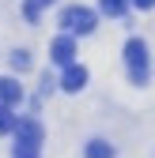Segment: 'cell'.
<instances>
[{
    "label": "cell",
    "instance_id": "6da1fadb",
    "mask_svg": "<svg viewBox=\"0 0 155 158\" xmlns=\"http://www.w3.org/2000/svg\"><path fill=\"white\" fill-rule=\"evenodd\" d=\"M38 147H42V124L34 117L15 121V158H38Z\"/></svg>",
    "mask_w": 155,
    "mask_h": 158
},
{
    "label": "cell",
    "instance_id": "7a4b0ae2",
    "mask_svg": "<svg viewBox=\"0 0 155 158\" xmlns=\"http://www.w3.org/2000/svg\"><path fill=\"white\" fill-rule=\"evenodd\" d=\"M125 64H129V79L136 87L148 83V45H144V38H129L125 42Z\"/></svg>",
    "mask_w": 155,
    "mask_h": 158
},
{
    "label": "cell",
    "instance_id": "3957f363",
    "mask_svg": "<svg viewBox=\"0 0 155 158\" xmlns=\"http://www.w3.org/2000/svg\"><path fill=\"white\" fill-rule=\"evenodd\" d=\"M61 27H64V34L68 38H76V34H91L95 27H99V15H95L91 8H64L61 11Z\"/></svg>",
    "mask_w": 155,
    "mask_h": 158
},
{
    "label": "cell",
    "instance_id": "277c9868",
    "mask_svg": "<svg viewBox=\"0 0 155 158\" xmlns=\"http://www.w3.org/2000/svg\"><path fill=\"white\" fill-rule=\"evenodd\" d=\"M49 56H53V64H61V68H72V64H76V38H68V34L53 38V45H49Z\"/></svg>",
    "mask_w": 155,
    "mask_h": 158
},
{
    "label": "cell",
    "instance_id": "5b68a950",
    "mask_svg": "<svg viewBox=\"0 0 155 158\" xmlns=\"http://www.w3.org/2000/svg\"><path fill=\"white\" fill-rule=\"evenodd\" d=\"M61 87H64L68 94L83 90V87H87V68H83V64H72V68H64V75H61Z\"/></svg>",
    "mask_w": 155,
    "mask_h": 158
},
{
    "label": "cell",
    "instance_id": "8992f818",
    "mask_svg": "<svg viewBox=\"0 0 155 158\" xmlns=\"http://www.w3.org/2000/svg\"><path fill=\"white\" fill-rule=\"evenodd\" d=\"M19 98H23V87H19L11 75H4V79H0V106H8V109H11Z\"/></svg>",
    "mask_w": 155,
    "mask_h": 158
},
{
    "label": "cell",
    "instance_id": "52a82bcc",
    "mask_svg": "<svg viewBox=\"0 0 155 158\" xmlns=\"http://www.w3.org/2000/svg\"><path fill=\"white\" fill-rule=\"evenodd\" d=\"M87 158H113V147L106 139H91L87 143Z\"/></svg>",
    "mask_w": 155,
    "mask_h": 158
},
{
    "label": "cell",
    "instance_id": "ba28073f",
    "mask_svg": "<svg viewBox=\"0 0 155 158\" xmlns=\"http://www.w3.org/2000/svg\"><path fill=\"white\" fill-rule=\"evenodd\" d=\"M53 0H27V8H23V15L30 19V23H38V15H42V8H49Z\"/></svg>",
    "mask_w": 155,
    "mask_h": 158
},
{
    "label": "cell",
    "instance_id": "9c48e42d",
    "mask_svg": "<svg viewBox=\"0 0 155 158\" xmlns=\"http://www.w3.org/2000/svg\"><path fill=\"white\" fill-rule=\"evenodd\" d=\"M8 132H15V117L8 106H0V135H8Z\"/></svg>",
    "mask_w": 155,
    "mask_h": 158
},
{
    "label": "cell",
    "instance_id": "30bf717a",
    "mask_svg": "<svg viewBox=\"0 0 155 158\" xmlns=\"http://www.w3.org/2000/svg\"><path fill=\"white\" fill-rule=\"evenodd\" d=\"M125 4H129V0H99V8L106 15H125Z\"/></svg>",
    "mask_w": 155,
    "mask_h": 158
},
{
    "label": "cell",
    "instance_id": "8fae6325",
    "mask_svg": "<svg viewBox=\"0 0 155 158\" xmlns=\"http://www.w3.org/2000/svg\"><path fill=\"white\" fill-rule=\"evenodd\" d=\"M11 64H15V68H30V53H27V49H15V53H11Z\"/></svg>",
    "mask_w": 155,
    "mask_h": 158
},
{
    "label": "cell",
    "instance_id": "7c38bea8",
    "mask_svg": "<svg viewBox=\"0 0 155 158\" xmlns=\"http://www.w3.org/2000/svg\"><path fill=\"white\" fill-rule=\"evenodd\" d=\"M132 8H140V11H148V8H155V0H132Z\"/></svg>",
    "mask_w": 155,
    "mask_h": 158
}]
</instances>
